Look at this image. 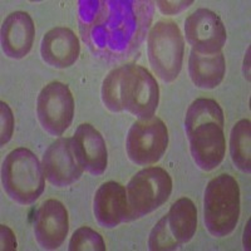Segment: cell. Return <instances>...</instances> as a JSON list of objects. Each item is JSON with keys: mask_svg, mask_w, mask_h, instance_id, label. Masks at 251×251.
Segmentation results:
<instances>
[{"mask_svg": "<svg viewBox=\"0 0 251 251\" xmlns=\"http://www.w3.org/2000/svg\"><path fill=\"white\" fill-rule=\"evenodd\" d=\"M97 14L88 20L91 31L83 33L92 50L106 49L104 57H128L131 48H138L152 20L150 1H97Z\"/></svg>", "mask_w": 251, "mask_h": 251, "instance_id": "obj_1", "label": "cell"}, {"mask_svg": "<svg viewBox=\"0 0 251 251\" xmlns=\"http://www.w3.org/2000/svg\"><path fill=\"white\" fill-rule=\"evenodd\" d=\"M1 183L4 191L14 202L31 205L46 188L43 166L30 150L25 147L13 150L3 161Z\"/></svg>", "mask_w": 251, "mask_h": 251, "instance_id": "obj_2", "label": "cell"}, {"mask_svg": "<svg viewBox=\"0 0 251 251\" xmlns=\"http://www.w3.org/2000/svg\"><path fill=\"white\" fill-rule=\"evenodd\" d=\"M240 187L234 177L223 174L207 183L203 195V223L214 237L231 234L239 223Z\"/></svg>", "mask_w": 251, "mask_h": 251, "instance_id": "obj_3", "label": "cell"}, {"mask_svg": "<svg viewBox=\"0 0 251 251\" xmlns=\"http://www.w3.org/2000/svg\"><path fill=\"white\" fill-rule=\"evenodd\" d=\"M185 39L180 28L171 20H160L151 28L147 54L154 75L162 82L177 79L182 69Z\"/></svg>", "mask_w": 251, "mask_h": 251, "instance_id": "obj_4", "label": "cell"}, {"mask_svg": "<svg viewBox=\"0 0 251 251\" xmlns=\"http://www.w3.org/2000/svg\"><path fill=\"white\" fill-rule=\"evenodd\" d=\"M118 100L122 111H127L138 120H150L160 102L157 80L142 66L127 63L121 66L118 83Z\"/></svg>", "mask_w": 251, "mask_h": 251, "instance_id": "obj_5", "label": "cell"}, {"mask_svg": "<svg viewBox=\"0 0 251 251\" xmlns=\"http://www.w3.org/2000/svg\"><path fill=\"white\" fill-rule=\"evenodd\" d=\"M172 178L161 167H146L134 175L127 185L129 221L151 214L169 200L172 194Z\"/></svg>", "mask_w": 251, "mask_h": 251, "instance_id": "obj_6", "label": "cell"}, {"mask_svg": "<svg viewBox=\"0 0 251 251\" xmlns=\"http://www.w3.org/2000/svg\"><path fill=\"white\" fill-rule=\"evenodd\" d=\"M169 146V129L158 117L138 120L131 126L126 138L127 156L137 166L158 162Z\"/></svg>", "mask_w": 251, "mask_h": 251, "instance_id": "obj_7", "label": "cell"}, {"mask_svg": "<svg viewBox=\"0 0 251 251\" xmlns=\"http://www.w3.org/2000/svg\"><path fill=\"white\" fill-rule=\"evenodd\" d=\"M75 98L71 89L62 82H50L39 92L37 117L42 128L50 136H62L75 117Z\"/></svg>", "mask_w": 251, "mask_h": 251, "instance_id": "obj_8", "label": "cell"}, {"mask_svg": "<svg viewBox=\"0 0 251 251\" xmlns=\"http://www.w3.org/2000/svg\"><path fill=\"white\" fill-rule=\"evenodd\" d=\"M185 37L192 50L205 55L220 53L227 40L223 20L210 9L200 8L185 20Z\"/></svg>", "mask_w": 251, "mask_h": 251, "instance_id": "obj_9", "label": "cell"}, {"mask_svg": "<svg viewBox=\"0 0 251 251\" xmlns=\"http://www.w3.org/2000/svg\"><path fill=\"white\" fill-rule=\"evenodd\" d=\"M46 178L55 187H68L82 177V166L78 162L72 138L60 137L46 150L42 160Z\"/></svg>", "mask_w": 251, "mask_h": 251, "instance_id": "obj_10", "label": "cell"}, {"mask_svg": "<svg viewBox=\"0 0 251 251\" xmlns=\"http://www.w3.org/2000/svg\"><path fill=\"white\" fill-rule=\"evenodd\" d=\"M34 236L43 250H55L64 243L69 231L66 206L58 200H47L34 215Z\"/></svg>", "mask_w": 251, "mask_h": 251, "instance_id": "obj_11", "label": "cell"}, {"mask_svg": "<svg viewBox=\"0 0 251 251\" xmlns=\"http://www.w3.org/2000/svg\"><path fill=\"white\" fill-rule=\"evenodd\" d=\"M187 138L192 158L202 171H212L224 161L226 153L224 127L215 122H206L192 129Z\"/></svg>", "mask_w": 251, "mask_h": 251, "instance_id": "obj_12", "label": "cell"}, {"mask_svg": "<svg viewBox=\"0 0 251 251\" xmlns=\"http://www.w3.org/2000/svg\"><path fill=\"white\" fill-rule=\"evenodd\" d=\"M72 147L84 171L93 176L104 174L108 165V151L106 141L93 126L89 123L78 126L72 137Z\"/></svg>", "mask_w": 251, "mask_h": 251, "instance_id": "obj_13", "label": "cell"}, {"mask_svg": "<svg viewBox=\"0 0 251 251\" xmlns=\"http://www.w3.org/2000/svg\"><path fill=\"white\" fill-rule=\"evenodd\" d=\"M93 214L98 225L113 228L122 223H129V206L125 186L108 181L98 187L93 199Z\"/></svg>", "mask_w": 251, "mask_h": 251, "instance_id": "obj_14", "label": "cell"}, {"mask_svg": "<svg viewBox=\"0 0 251 251\" xmlns=\"http://www.w3.org/2000/svg\"><path fill=\"white\" fill-rule=\"evenodd\" d=\"M80 44L72 29L55 26L50 29L42 39L40 55L42 59L57 69H66L73 66L79 58Z\"/></svg>", "mask_w": 251, "mask_h": 251, "instance_id": "obj_15", "label": "cell"}, {"mask_svg": "<svg viewBox=\"0 0 251 251\" xmlns=\"http://www.w3.org/2000/svg\"><path fill=\"white\" fill-rule=\"evenodd\" d=\"M35 25L25 12L10 13L1 25V49L12 59H22L29 54L33 47Z\"/></svg>", "mask_w": 251, "mask_h": 251, "instance_id": "obj_16", "label": "cell"}, {"mask_svg": "<svg viewBox=\"0 0 251 251\" xmlns=\"http://www.w3.org/2000/svg\"><path fill=\"white\" fill-rule=\"evenodd\" d=\"M225 73L226 62L223 51L205 55L191 50L188 58V75L197 88H216L223 82Z\"/></svg>", "mask_w": 251, "mask_h": 251, "instance_id": "obj_17", "label": "cell"}, {"mask_svg": "<svg viewBox=\"0 0 251 251\" xmlns=\"http://www.w3.org/2000/svg\"><path fill=\"white\" fill-rule=\"evenodd\" d=\"M167 224L178 244H187L197 230V208L195 203L187 197L175 201L167 214Z\"/></svg>", "mask_w": 251, "mask_h": 251, "instance_id": "obj_18", "label": "cell"}, {"mask_svg": "<svg viewBox=\"0 0 251 251\" xmlns=\"http://www.w3.org/2000/svg\"><path fill=\"white\" fill-rule=\"evenodd\" d=\"M230 154L234 165L240 171L251 172V123L250 120H240L230 133Z\"/></svg>", "mask_w": 251, "mask_h": 251, "instance_id": "obj_19", "label": "cell"}, {"mask_svg": "<svg viewBox=\"0 0 251 251\" xmlns=\"http://www.w3.org/2000/svg\"><path fill=\"white\" fill-rule=\"evenodd\" d=\"M206 122H215L224 127V111L219 103L211 98H197L188 106L185 116L186 136L197 126Z\"/></svg>", "mask_w": 251, "mask_h": 251, "instance_id": "obj_20", "label": "cell"}, {"mask_svg": "<svg viewBox=\"0 0 251 251\" xmlns=\"http://www.w3.org/2000/svg\"><path fill=\"white\" fill-rule=\"evenodd\" d=\"M69 251H106V244L103 237L96 230L82 226L77 228L69 240Z\"/></svg>", "mask_w": 251, "mask_h": 251, "instance_id": "obj_21", "label": "cell"}, {"mask_svg": "<svg viewBox=\"0 0 251 251\" xmlns=\"http://www.w3.org/2000/svg\"><path fill=\"white\" fill-rule=\"evenodd\" d=\"M180 246L170 230L167 216H163L150 232L149 249L152 251H170L176 250Z\"/></svg>", "mask_w": 251, "mask_h": 251, "instance_id": "obj_22", "label": "cell"}, {"mask_svg": "<svg viewBox=\"0 0 251 251\" xmlns=\"http://www.w3.org/2000/svg\"><path fill=\"white\" fill-rule=\"evenodd\" d=\"M0 106H1L0 107L1 108V132H0L1 141H0V145L4 146L10 141L13 132H14V116H13L10 107L5 102L0 103Z\"/></svg>", "mask_w": 251, "mask_h": 251, "instance_id": "obj_23", "label": "cell"}, {"mask_svg": "<svg viewBox=\"0 0 251 251\" xmlns=\"http://www.w3.org/2000/svg\"><path fill=\"white\" fill-rule=\"evenodd\" d=\"M194 4L192 0L190 1H156L157 8L160 9V12L166 15H175L181 13L185 9L190 8Z\"/></svg>", "mask_w": 251, "mask_h": 251, "instance_id": "obj_24", "label": "cell"}, {"mask_svg": "<svg viewBox=\"0 0 251 251\" xmlns=\"http://www.w3.org/2000/svg\"><path fill=\"white\" fill-rule=\"evenodd\" d=\"M1 250H15L17 249V240H15L14 234L8 226L1 225Z\"/></svg>", "mask_w": 251, "mask_h": 251, "instance_id": "obj_25", "label": "cell"}]
</instances>
